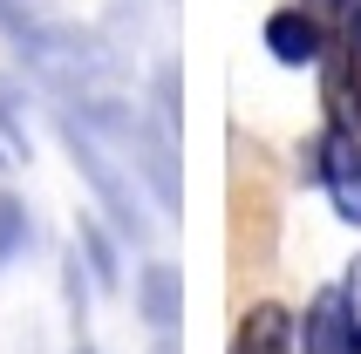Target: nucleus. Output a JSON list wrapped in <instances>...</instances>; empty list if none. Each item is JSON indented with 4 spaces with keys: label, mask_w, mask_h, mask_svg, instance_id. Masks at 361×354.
<instances>
[{
    "label": "nucleus",
    "mask_w": 361,
    "mask_h": 354,
    "mask_svg": "<svg viewBox=\"0 0 361 354\" xmlns=\"http://www.w3.org/2000/svg\"><path fill=\"white\" fill-rule=\"evenodd\" d=\"M137 314L150 320L157 334L178 327V314H184V279H178V266H143V279H137Z\"/></svg>",
    "instance_id": "20e7f679"
},
{
    "label": "nucleus",
    "mask_w": 361,
    "mask_h": 354,
    "mask_svg": "<svg viewBox=\"0 0 361 354\" xmlns=\"http://www.w3.org/2000/svg\"><path fill=\"white\" fill-rule=\"evenodd\" d=\"M314 177L327 184L334 212H341L348 225H361V130H327L321 157H314Z\"/></svg>",
    "instance_id": "f03ea898"
},
{
    "label": "nucleus",
    "mask_w": 361,
    "mask_h": 354,
    "mask_svg": "<svg viewBox=\"0 0 361 354\" xmlns=\"http://www.w3.org/2000/svg\"><path fill=\"white\" fill-rule=\"evenodd\" d=\"M82 252H89L96 286H116V245H109V238H102V225H89V218H82Z\"/></svg>",
    "instance_id": "6e6552de"
},
{
    "label": "nucleus",
    "mask_w": 361,
    "mask_h": 354,
    "mask_svg": "<svg viewBox=\"0 0 361 354\" xmlns=\"http://www.w3.org/2000/svg\"><path fill=\"white\" fill-rule=\"evenodd\" d=\"M0 143L14 150V157H27L35 143H27V109H20V82L0 75Z\"/></svg>",
    "instance_id": "0eeeda50"
},
{
    "label": "nucleus",
    "mask_w": 361,
    "mask_h": 354,
    "mask_svg": "<svg viewBox=\"0 0 361 354\" xmlns=\"http://www.w3.org/2000/svg\"><path fill=\"white\" fill-rule=\"evenodd\" d=\"M75 354H96V348H75Z\"/></svg>",
    "instance_id": "9d476101"
},
{
    "label": "nucleus",
    "mask_w": 361,
    "mask_h": 354,
    "mask_svg": "<svg viewBox=\"0 0 361 354\" xmlns=\"http://www.w3.org/2000/svg\"><path fill=\"white\" fill-rule=\"evenodd\" d=\"M27 245H35V218H27V205L14 191H0V266H14Z\"/></svg>",
    "instance_id": "423d86ee"
},
{
    "label": "nucleus",
    "mask_w": 361,
    "mask_h": 354,
    "mask_svg": "<svg viewBox=\"0 0 361 354\" xmlns=\"http://www.w3.org/2000/svg\"><path fill=\"white\" fill-rule=\"evenodd\" d=\"M327 61V130H361V68L355 55H321Z\"/></svg>",
    "instance_id": "39448f33"
},
{
    "label": "nucleus",
    "mask_w": 361,
    "mask_h": 354,
    "mask_svg": "<svg viewBox=\"0 0 361 354\" xmlns=\"http://www.w3.org/2000/svg\"><path fill=\"white\" fill-rule=\"evenodd\" d=\"M266 48H273V61H286V68H314V61L327 55L321 14H314V7H280V14L266 20Z\"/></svg>",
    "instance_id": "7ed1b4c3"
},
{
    "label": "nucleus",
    "mask_w": 361,
    "mask_h": 354,
    "mask_svg": "<svg viewBox=\"0 0 361 354\" xmlns=\"http://www.w3.org/2000/svg\"><path fill=\"white\" fill-rule=\"evenodd\" d=\"M7 157H14V150H7V143H0V164H7Z\"/></svg>",
    "instance_id": "1a4fd4ad"
},
{
    "label": "nucleus",
    "mask_w": 361,
    "mask_h": 354,
    "mask_svg": "<svg viewBox=\"0 0 361 354\" xmlns=\"http://www.w3.org/2000/svg\"><path fill=\"white\" fill-rule=\"evenodd\" d=\"M61 137H68V150H75V164H82V177L96 184V197H102V212L116 218L130 238H143V218H137V191L116 177V164H109V150L96 143V130L82 116H61Z\"/></svg>",
    "instance_id": "f257e3e1"
}]
</instances>
